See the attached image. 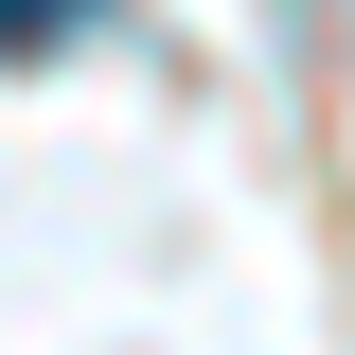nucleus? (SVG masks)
Wrapping results in <instances>:
<instances>
[{"mask_svg": "<svg viewBox=\"0 0 355 355\" xmlns=\"http://www.w3.org/2000/svg\"><path fill=\"white\" fill-rule=\"evenodd\" d=\"M107 0H0V71H36V53H71Z\"/></svg>", "mask_w": 355, "mask_h": 355, "instance_id": "f257e3e1", "label": "nucleus"}]
</instances>
